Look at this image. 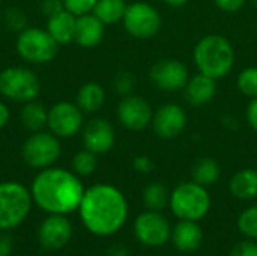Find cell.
Instances as JSON below:
<instances>
[{
    "label": "cell",
    "mask_w": 257,
    "mask_h": 256,
    "mask_svg": "<svg viewBox=\"0 0 257 256\" xmlns=\"http://www.w3.org/2000/svg\"><path fill=\"white\" fill-rule=\"evenodd\" d=\"M78 210L84 226L101 237L117 232L128 217L123 193L110 184H96L84 190Z\"/></svg>",
    "instance_id": "6da1fadb"
},
{
    "label": "cell",
    "mask_w": 257,
    "mask_h": 256,
    "mask_svg": "<svg viewBox=\"0 0 257 256\" xmlns=\"http://www.w3.org/2000/svg\"><path fill=\"white\" fill-rule=\"evenodd\" d=\"M30 193L44 211L68 214L80 207L84 187L75 174L60 167H47L33 180Z\"/></svg>",
    "instance_id": "7a4b0ae2"
},
{
    "label": "cell",
    "mask_w": 257,
    "mask_h": 256,
    "mask_svg": "<svg viewBox=\"0 0 257 256\" xmlns=\"http://www.w3.org/2000/svg\"><path fill=\"white\" fill-rule=\"evenodd\" d=\"M193 59L199 72L218 80L229 75L233 69L235 50L226 36L211 33L196 44Z\"/></svg>",
    "instance_id": "3957f363"
},
{
    "label": "cell",
    "mask_w": 257,
    "mask_h": 256,
    "mask_svg": "<svg viewBox=\"0 0 257 256\" xmlns=\"http://www.w3.org/2000/svg\"><path fill=\"white\" fill-rule=\"evenodd\" d=\"M173 214L179 220H202L211 210V196L206 187L188 181L179 184L170 193V204Z\"/></svg>",
    "instance_id": "277c9868"
},
{
    "label": "cell",
    "mask_w": 257,
    "mask_h": 256,
    "mask_svg": "<svg viewBox=\"0 0 257 256\" xmlns=\"http://www.w3.org/2000/svg\"><path fill=\"white\" fill-rule=\"evenodd\" d=\"M32 193L20 183L6 181L0 184V229L17 228L29 214Z\"/></svg>",
    "instance_id": "5b68a950"
},
{
    "label": "cell",
    "mask_w": 257,
    "mask_h": 256,
    "mask_svg": "<svg viewBox=\"0 0 257 256\" xmlns=\"http://www.w3.org/2000/svg\"><path fill=\"white\" fill-rule=\"evenodd\" d=\"M15 48L23 60L41 65L48 63L56 57L59 44L53 39L47 29L26 27L18 33Z\"/></svg>",
    "instance_id": "8992f818"
},
{
    "label": "cell",
    "mask_w": 257,
    "mask_h": 256,
    "mask_svg": "<svg viewBox=\"0 0 257 256\" xmlns=\"http://www.w3.org/2000/svg\"><path fill=\"white\" fill-rule=\"evenodd\" d=\"M41 83L38 75L24 66H11L0 72V94L17 103H29L38 98Z\"/></svg>",
    "instance_id": "52a82bcc"
},
{
    "label": "cell",
    "mask_w": 257,
    "mask_h": 256,
    "mask_svg": "<svg viewBox=\"0 0 257 256\" xmlns=\"http://www.w3.org/2000/svg\"><path fill=\"white\" fill-rule=\"evenodd\" d=\"M62 154L59 137L54 136L51 131H36L29 136L23 145L21 155L26 164L35 169H47Z\"/></svg>",
    "instance_id": "ba28073f"
},
{
    "label": "cell",
    "mask_w": 257,
    "mask_h": 256,
    "mask_svg": "<svg viewBox=\"0 0 257 256\" xmlns=\"http://www.w3.org/2000/svg\"><path fill=\"white\" fill-rule=\"evenodd\" d=\"M122 23L133 38L151 39L161 30L163 20L155 6L146 2H134L126 6Z\"/></svg>",
    "instance_id": "9c48e42d"
},
{
    "label": "cell",
    "mask_w": 257,
    "mask_h": 256,
    "mask_svg": "<svg viewBox=\"0 0 257 256\" xmlns=\"http://www.w3.org/2000/svg\"><path fill=\"white\" fill-rule=\"evenodd\" d=\"M149 78L163 92H178L185 88L190 72L187 65L178 59H161L151 66Z\"/></svg>",
    "instance_id": "30bf717a"
},
{
    "label": "cell",
    "mask_w": 257,
    "mask_h": 256,
    "mask_svg": "<svg viewBox=\"0 0 257 256\" xmlns=\"http://www.w3.org/2000/svg\"><path fill=\"white\" fill-rule=\"evenodd\" d=\"M136 238L148 247H160L172 237L169 220L160 211H146L140 214L134 223Z\"/></svg>",
    "instance_id": "8fae6325"
},
{
    "label": "cell",
    "mask_w": 257,
    "mask_h": 256,
    "mask_svg": "<svg viewBox=\"0 0 257 256\" xmlns=\"http://www.w3.org/2000/svg\"><path fill=\"white\" fill-rule=\"evenodd\" d=\"M47 125L59 139L72 137L83 128V112L74 103L60 101L48 110Z\"/></svg>",
    "instance_id": "7c38bea8"
},
{
    "label": "cell",
    "mask_w": 257,
    "mask_h": 256,
    "mask_svg": "<svg viewBox=\"0 0 257 256\" xmlns=\"http://www.w3.org/2000/svg\"><path fill=\"white\" fill-rule=\"evenodd\" d=\"M152 107L151 104L139 95H128L122 97L117 106V119L119 122L131 130V131H142L152 124Z\"/></svg>",
    "instance_id": "4fadbf2b"
},
{
    "label": "cell",
    "mask_w": 257,
    "mask_h": 256,
    "mask_svg": "<svg viewBox=\"0 0 257 256\" xmlns=\"http://www.w3.org/2000/svg\"><path fill=\"white\" fill-rule=\"evenodd\" d=\"M154 133L164 140H170L182 134L187 127L185 110L175 103H167L160 106L152 116Z\"/></svg>",
    "instance_id": "5bb4252c"
},
{
    "label": "cell",
    "mask_w": 257,
    "mask_h": 256,
    "mask_svg": "<svg viewBox=\"0 0 257 256\" xmlns=\"http://www.w3.org/2000/svg\"><path fill=\"white\" fill-rule=\"evenodd\" d=\"M72 237V226L63 214H51L39 228V241L47 250L65 247Z\"/></svg>",
    "instance_id": "9a60e30c"
},
{
    "label": "cell",
    "mask_w": 257,
    "mask_h": 256,
    "mask_svg": "<svg viewBox=\"0 0 257 256\" xmlns=\"http://www.w3.org/2000/svg\"><path fill=\"white\" fill-rule=\"evenodd\" d=\"M116 136L113 125L102 118L89 121L83 128V143L93 154H105L114 145Z\"/></svg>",
    "instance_id": "2e32d148"
},
{
    "label": "cell",
    "mask_w": 257,
    "mask_h": 256,
    "mask_svg": "<svg viewBox=\"0 0 257 256\" xmlns=\"http://www.w3.org/2000/svg\"><path fill=\"white\" fill-rule=\"evenodd\" d=\"M184 94H185V100L188 104L194 107L206 106L217 95V80L202 72H197L188 78L184 88Z\"/></svg>",
    "instance_id": "e0dca14e"
},
{
    "label": "cell",
    "mask_w": 257,
    "mask_h": 256,
    "mask_svg": "<svg viewBox=\"0 0 257 256\" xmlns=\"http://www.w3.org/2000/svg\"><path fill=\"white\" fill-rule=\"evenodd\" d=\"M105 33V24L92 12L77 17L74 41L84 48L96 47Z\"/></svg>",
    "instance_id": "ac0fdd59"
},
{
    "label": "cell",
    "mask_w": 257,
    "mask_h": 256,
    "mask_svg": "<svg viewBox=\"0 0 257 256\" xmlns=\"http://www.w3.org/2000/svg\"><path fill=\"white\" fill-rule=\"evenodd\" d=\"M172 241L175 247L182 253L196 252L203 241V231L193 220H179L172 231Z\"/></svg>",
    "instance_id": "d6986e66"
},
{
    "label": "cell",
    "mask_w": 257,
    "mask_h": 256,
    "mask_svg": "<svg viewBox=\"0 0 257 256\" xmlns=\"http://www.w3.org/2000/svg\"><path fill=\"white\" fill-rule=\"evenodd\" d=\"M75 23H77V17L69 11L63 9L62 12L48 18L47 32L53 36V39L59 45H66L71 41H74Z\"/></svg>",
    "instance_id": "ffe728a7"
},
{
    "label": "cell",
    "mask_w": 257,
    "mask_h": 256,
    "mask_svg": "<svg viewBox=\"0 0 257 256\" xmlns=\"http://www.w3.org/2000/svg\"><path fill=\"white\" fill-rule=\"evenodd\" d=\"M229 190L233 198L239 201H253L257 198V167L256 169H242L236 172L230 183Z\"/></svg>",
    "instance_id": "44dd1931"
},
{
    "label": "cell",
    "mask_w": 257,
    "mask_h": 256,
    "mask_svg": "<svg viewBox=\"0 0 257 256\" xmlns=\"http://www.w3.org/2000/svg\"><path fill=\"white\" fill-rule=\"evenodd\" d=\"M105 101V91L99 83L89 81L83 84L77 92V106L83 113L98 112Z\"/></svg>",
    "instance_id": "7402d4cb"
},
{
    "label": "cell",
    "mask_w": 257,
    "mask_h": 256,
    "mask_svg": "<svg viewBox=\"0 0 257 256\" xmlns=\"http://www.w3.org/2000/svg\"><path fill=\"white\" fill-rule=\"evenodd\" d=\"M20 121L32 133L42 131V128L48 122V110L36 100L24 103L20 112Z\"/></svg>",
    "instance_id": "603a6c76"
},
{
    "label": "cell",
    "mask_w": 257,
    "mask_h": 256,
    "mask_svg": "<svg viewBox=\"0 0 257 256\" xmlns=\"http://www.w3.org/2000/svg\"><path fill=\"white\" fill-rule=\"evenodd\" d=\"M220 175H221V167L217 163V160H214L211 157H203V158L197 160L191 169L193 181L203 187L215 184L218 181Z\"/></svg>",
    "instance_id": "cb8c5ba5"
},
{
    "label": "cell",
    "mask_w": 257,
    "mask_h": 256,
    "mask_svg": "<svg viewBox=\"0 0 257 256\" xmlns=\"http://www.w3.org/2000/svg\"><path fill=\"white\" fill-rule=\"evenodd\" d=\"M125 0H98L92 14L96 15L105 26L122 21L126 11Z\"/></svg>",
    "instance_id": "d4e9b609"
},
{
    "label": "cell",
    "mask_w": 257,
    "mask_h": 256,
    "mask_svg": "<svg viewBox=\"0 0 257 256\" xmlns=\"http://www.w3.org/2000/svg\"><path fill=\"white\" fill-rule=\"evenodd\" d=\"M143 204L149 211H163L170 204V193L167 187L158 181L149 183L143 190Z\"/></svg>",
    "instance_id": "484cf974"
},
{
    "label": "cell",
    "mask_w": 257,
    "mask_h": 256,
    "mask_svg": "<svg viewBox=\"0 0 257 256\" xmlns=\"http://www.w3.org/2000/svg\"><path fill=\"white\" fill-rule=\"evenodd\" d=\"M96 164H98L96 154H93L89 149L77 152L72 158V169H74L75 175H78V177L92 175L96 169Z\"/></svg>",
    "instance_id": "4316f807"
},
{
    "label": "cell",
    "mask_w": 257,
    "mask_h": 256,
    "mask_svg": "<svg viewBox=\"0 0 257 256\" xmlns=\"http://www.w3.org/2000/svg\"><path fill=\"white\" fill-rule=\"evenodd\" d=\"M238 89L248 98H257V66H248L242 69L236 80Z\"/></svg>",
    "instance_id": "83f0119b"
},
{
    "label": "cell",
    "mask_w": 257,
    "mask_h": 256,
    "mask_svg": "<svg viewBox=\"0 0 257 256\" xmlns=\"http://www.w3.org/2000/svg\"><path fill=\"white\" fill-rule=\"evenodd\" d=\"M238 228L241 234L257 241V205L245 208L238 217Z\"/></svg>",
    "instance_id": "f1b7e54d"
},
{
    "label": "cell",
    "mask_w": 257,
    "mask_h": 256,
    "mask_svg": "<svg viewBox=\"0 0 257 256\" xmlns=\"http://www.w3.org/2000/svg\"><path fill=\"white\" fill-rule=\"evenodd\" d=\"M136 88V77L131 71H119L113 78V89L120 97H128Z\"/></svg>",
    "instance_id": "f546056e"
},
{
    "label": "cell",
    "mask_w": 257,
    "mask_h": 256,
    "mask_svg": "<svg viewBox=\"0 0 257 256\" xmlns=\"http://www.w3.org/2000/svg\"><path fill=\"white\" fill-rule=\"evenodd\" d=\"M5 26L12 32H23L27 27V17L20 8H9L5 12Z\"/></svg>",
    "instance_id": "4dcf8cb0"
},
{
    "label": "cell",
    "mask_w": 257,
    "mask_h": 256,
    "mask_svg": "<svg viewBox=\"0 0 257 256\" xmlns=\"http://www.w3.org/2000/svg\"><path fill=\"white\" fill-rule=\"evenodd\" d=\"M98 0H63L65 9L74 14L75 17L90 14Z\"/></svg>",
    "instance_id": "1f68e13d"
},
{
    "label": "cell",
    "mask_w": 257,
    "mask_h": 256,
    "mask_svg": "<svg viewBox=\"0 0 257 256\" xmlns=\"http://www.w3.org/2000/svg\"><path fill=\"white\" fill-rule=\"evenodd\" d=\"M230 256H257L256 240H247V241L238 243L230 250Z\"/></svg>",
    "instance_id": "d6a6232c"
},
{
    "label": "cell",
    "mask_w": 257,
    "mask_h": 256,
    "mask_svg": "<svg viewBox=\"0 0 257 256\" xmlns=\"http://www.w3.org/2000/svg\"><path fill=\"white\" fill-rule=\"evenodd\" d=\"M63 9H65L63 0H42L41 2V11L47 18L62 12Z\"/></svg>",
    "instance_id": "836d02e7"
},
{
    "label": "cell",
    "mask_w": 257,
    "mask_h": 256,
    "mask_svg": "<svg viewBox=\"0 0 257 256\" xmlns=\"http://www.w3.org/2000/svg\"><path fill=\"white\" fill-rule=\"evenodd\" d=\"M133 167L139 174H151L154 169V163L148 155H137L133 160Z\"/></svg>",
    "instance_id": "e575fe53"
},
{
    "label": "cell",
    "mask_w": 257,
    "mask_h": 256,
    "mask_svg": "<svg viewBox=\"0 0 257 256\" xmlns=\"http://www.w3.org/2000/svg\"><path fill=\"white\" fill-rule=\"evenodd\" d=\"M247 0H214V3L224 12H238L239 9H242V6L245 5Z\"/></svg>",
    "instance_id": "d590c367"
},
{
    "label": "cell",
    "mask_w": 257,
    "mask_h": 256,
    "mask_svg": "<svg viewBox=\"0 0 257 256\" xmlns=\"http://www.w3.org/2000/svg\"><path fill=\"white\" fill-rule=\"evenodd\" d=\"M245 118H247V122L251 127V130L257 133V98H251V101L247 107V112H245Z\"/></svg>",
    "instance_id": "8d00e7d4"
},
{
    "label": "cell",
    "mask_w": 257,
    "mask_h": 256,
    "mask_svg": "<svg viewBox=\"0 0 257 256\" xmlns=\"http://www.w3.org/2000/svg\"><path fill=\"white\" fill-rule=\"evenodd\" d=\"M14 243L9 235L0 234V256H9L12 252Z\"/></svg>",
    "instance_id": "74e56055"
},
{
    "label": "cell",
    "mask_w": 257,
    "mask_h": 256,
    "mask_svg": "<svg viewBox=\"0 0 257 256\" xmlns=\"http://www.w3.org/2000/svg\"><path fill=\"white\" fill-rule=\"evenodd\" d=\"M9 118H11V113H9L8 106L0 101V128H3L9 122Z\"/></svg>",
    "instance_id": "f35d334b"
},
{
    "label": "cell",
    "mask_w": 257,
    "mask_h": 256,
    "mask_svg": "<svg viewBox=\"0 0 257 256\" xmlns=\"http://www.w3.org/2000/svg\"><path fill=\"white\" fill-rule=\"evenodd\" d=\"M108 256H131V253L123 246H113L108 252Z\"/></svg>",
    "instance_id": "ab89813d"
},
{
    "label": "cell",
    "mask_w": 257,
    "mask_h": 256,
    "mask_svg": "<svg viewBox=\"0 0 257 256\" xmlns=\"http://www.w3.org/2000/svg\"><path fill=\"white\" fill-rule=\"evenodd\" d=\"M166 5H169V6H172V8H182V6H185L190 0H163Z\"/></svg>",
    "instance_id": "60d3db41"
},
{
    "label": "cell",
    "mask_w": 257,
    "mask_h": 256,
    "mask_svg": "<svg viewBox=\"0 0 257 256\" xmlns=\"http://www.w3.org/2000/svg\"><path fill=\"white\" fill-rule=\"evenodd\" d=\"M253 5H254V6L257 8V0H253Z\"/></svg>",
    "instance_id": "b9f144b4"
},
{
    "label": "cell",
    "mask_w": 257,
    "mask_h": 256,
    "mask_svg": "<svg viewBox=\"0 0 257 256\" xmlns=\"http://www.w3.org/2000/svg\"><path fill=\"white\" fill-rule=\"evenodd\" d=\"M0 6H2V0H0Z\"/></svg>",
    "instance_id": "7bdbcfd3"
},
{
    "label": "cell",
    "mask_w": 257,
    "mask_h": 256,
    "mask_svg": "<svg viewBox=\"0 0 257 256\" xmlns=\"http://www.w3.org/2000/svg\"><path fill=\"white\" fill-rule=\"evenodd\" d=\"M182 256H185V255H182Z\"/></svg>",
    "instance_id": "ee69618b"
}]
</instances>
